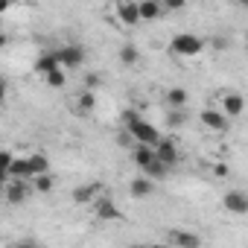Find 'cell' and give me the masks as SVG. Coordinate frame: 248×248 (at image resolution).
<instances>
[{"instance_id":"4","label":"cell","mask_w":248,"mask_h":248,"mask_svg":"<svg viewBox=\"0 0 248 248\" xmlns=\"http://www.w3.org/2000/svg\"><path fill=\"white\" fill-rule=\"evenodd\" d=\"M114 15H117L120 24L135 27V24H140V3H132V0H120V3L114 6Z\"/></svg>"},{"instance_id":"19","label":"cell","mask_w":248,"mask_h":248,"mask_svg":"<svg viewBox=\"0 0 248 248\" xmlns=\"http://www.w3.org/2000/svg\"><path fill=\"white\" fill-rule=\"evenodd\" d=\"M149 193H152V178L143 175V178H135V181H132V196H135V199H146Z\"/></svg>"},{"instance_id":"24","label":"cell","mask_w":248,"mask_h":248,"mask_svg":"<svg viewBox=\"0 0 248 248\" xmlns=\"http://www.w3.org/2000/svg\"><path fill=\"white\" fill-rule=\"evenodd\" d=\"M184 120H187V117H184V111H175V108H172V111L167 114V126L178 129V126H184Z\"/></svg>"},{"instance_id":"17","label":"cell","mask_w":248,"mask_h":248,"mask_svg":"<svg viewBox=\"0 0 248 248\" xmlns=\"http://www.w3.org/2000/svg\"><path fill=\"white\" fill-rule=\"evenodd\" d=\"M27 158H30V167H32V178H38V175H50V161H47V155L35 152V155H27Z\"/></svg>"},{"instance_id":"20","label":"cell","mask_w":248,"mask_h":248,"mask_svg":"<svg viewBox=\"0 0 248 248\" xmlns=\"http://www.w3.org/2000/svg\"><path fill=\"white\" fill-rule=\"evenodd\" d=\"M76 105H79V111H93L96 108V93L93 91H82L79 99H76Z\"/></svg>"},{"instance_id":"21","label":"cell","mask_w":248,"mask_h":248,"mask_svg":"<svg viewBox=\"0 0 248 248\" xmlns=\"http://www.w3.org/2000/svg\"><path fill=\"white\" fill-rule=\"evenodd\" d=\"M32 190H35V193H50V190H53V175H38V178H32Z\"/></svg>"},{"instance_id":"9","label":"cell","mask_w":248,"mask_h":248,"mask_svg":"<svg viewBox=\"0 0 248 248\" xmlns=\"http://www.w3.org/2000/svg\"><path fill=\"white\" fill-rule=\"evenodd\" d=\"M199 120H202V126L210 129V132H225L228 129V117L222 111H216V108H204L199 114Z\"/></svg>"},{"instance_id":"14","label":"cell","mask_w":248,"mask_h":248,"mask_svg":"<svg viewBox=\"0 0 248 248\" xmlns=\"http://www.w3.org/2000/svg\"><path fill=\"white\" fill-rule=\"evenodd\" d=\"M164 96H167L170 108H175V111H184V108H187V102H190V93H187L184 88H170Z\"/></svg>"},{"instance_id":"7","label":"cell","mask_w":248,"mask_h":248,"mask_svg":"<svg viewBox=\"0 0 248 248\" xmlns=\"http://www.w3.org/2000/svg\"><path fill=\"white\" fill-rule=\"evenodd\" d=\"M242 111H245V96H242V93H236V91L222 93V114H225L228 120L242 117Z\"/></svg>"},{"instance_id":"1","label":"cell","mask_w":248,"mask_h":248,"mask_svg":"<svg viewBox=\"0 0 248 248\" xmlns=\"http://www.w3.org/2000/svg\"><path fill=\"white\" fill-rule=\"evenodd\" d=\"M123 120H126V135L132 138V140H138V143H143V146H158L164 138H161V132L152 126V123H146L143 117H138L135 111H126L123 114Z\"/></svg>"},{"instance_id":"11","label":"cell","mask_w":248,"mask_h":248,"mask_svg":"<svg viewBox=\"0 0 248 248\" xmlns=\"http://www.w3.org/2000/svg\"><path fill=\"white\" fill-rule=\"evenodd\" d=\"M155 152H158V161H161V164H167V167H175V164H178V146H175V140L164 138V140L155 146Z\"/></svg>"},{"instance_id":"16","label":"cell","mask_w":248,"mask_h":248,"mask_svg":"<svg viewBox=\"0 0 248 248\" xmlns=\"http://www.w3.org/2000/svg\"><path fill=\"white\" fill-rule=\"evenodd\" d=\"M167 9L161 3H155V0H140V21H158Z\"/></svg>"},{"instance_id":"3","label":"cell","mask_w":248,"mask_h":248,"mask_svg":"<svg viewBox=\"0 0 248 248\" xmlns=\"http://www.w3.org/2000/svg\"><path fill=\"white\" fill-rule=\"evenodd\" d=\"M56 59H59L62 70H76V67L85 64V47H79V44H64V47L56 50Z\"/></svg>"},{"instance_id":"10","label":"cell","mask_w":248,"mask_h":248,"mask_svg":"<svg viewBox=\"0 0 248 248\" xmlns=\"http://www.w3.org/2000/svg\"><path fill=\"white\" fill-rule=\"evenodd\" d=\"M99 196H102V184H96V181H93V184H82V187L73 190V202H76V204H91V207H93V202H96Z\"/></svg>"},{"instance_id":"2","label":"cell","mask_w":248,"mask_h":248,"mask_svg":"<svg viewBox=\"0 0 248 248\" xmlns=\"http://www.w3.org/2000/svg\"><path fill=\"white\" fill-rule=\"evenodd\" d=\"M170 50H172L175 56H181V59H193V56H199V53L204 50V41H202L199 35H193V32H178V35L170 41Z\"/></svg>"},{"instance_id":"12","label":"cell","mask_w":248,"mask_h":248,"mask_svg":"<svg viewBox=\"0 0 248 248\" xmlns=\"http://www.w3.org/2000/svg\"><path fill=\"white\" fill-rule=\"evenodd\" d=\"M135 161H138V167H140V170L152 167V164L158 161V152H155V146H143V143H135Z\"/></svg>"},{"instance_id":"29","label":"cell","mask_w":248,"mask_h":248,"mask_svg":"<svg viewBox=\"0 0 248 248\" xmlns=\"http://www.w3.org/2000/svg\"><path fill=\"white\" fill-rule=\"evenodd\" d=\"M132 248H146V245H132Z\"/></svg>"},{"instance_id":"18","label":"cell","mask_w":248,"mask_h":248,"mask_svg":"<svg viewBox=\"0 0 248 248\" xmlns=\"http://www.w3.org/2000/svg\"><path fill=\"white\" fill-rule=\"evenodd\" d=\"M120 62L126 64V67L138 64V62H140V50H138L135 44H126V47H120Z\"/></svg>"},{"instance_id":"28","label":"cell","mask_w":248,"mask_h":248,"mask_svg":"<svg viewBox=\"0 0 248 248\" xmlns=\"http://www.w3.org/2000/svg\"><path fill=\"white\" fill-rule=\"evenodd\" d=\"M181 6H184V3H178V0H170V3H167L164 9H181Z\"/></svg>"},{"instance_id":"5","label":"cell","mask_w":248,"mask_h":248,"mask_svg":"<svg viewBox=\"0 0 248 248\" xmlns=\"http://www.w3.org/2000/svg\"><path fill=\"white\" fill-rule=\"evenodd\" d=\"M32 193V184L30 181H21V178H9L6 184V202L9 204H24Z\"/></svg>"},{"instance_id":"8","label":"cell","mask_w":248,"mask_h":248,"mask_svg":"<svg viewBox=\"0 0 248 248\" xmlns=\"http://www.w3.org/2000/svg\"><path fill=\"white\" fill-rule=\"evenodd\" d=\"M222 204H225L228 213H236V216H245L248 213V196L239 193V190H228L225 199H222Z\"/></svg>"},{"instance_id":"6","label":"cell","mask_w":248,"mask_h":248,"mask_svg":"<svg viewBox=\"0 0 248 248\" xmlns=\"http://www.w3.org/2000/svg\"><path fill=\"white\" fill-rule=\"evenodd\" d=\"M93 216L102 219V222H117L120 219V207H117V202L111 196H99L93 202Z\"/></svg>"},{"instance_id":"23","label":"cell","mask_w":248,"mask_h":248,"mask_svg":"<svg viewBox=\"0 0 248 248\" xmlns=\"http://www.w3.org/2000/svg\"><path fill=\"white\" fill-rule=\"evenodd\" d=\"M167 170H170L167 164H161V161H155V164H152V167H146L143 172H146V178H152V181H155V178H164V175H167Z\"/></svg>"},{"instance_id":"27","label":"cell","mask_w":248,"mask_h":248,"mask_svg":"<svg viewBox=\"0 0 248 248\" xmlns=\"http://www.w3.org/2000/svg\"><path fill=\"white\" fill-rule=\"evenodd\" d=\"M15 248H41V245H38L35 239H21V242H18Z\"/></svg>"},{"instance_id":"15","label":"cell","mask_w":248,"mask_h":248,"mask_svg":"<svg viewBox=\"0 0 248 248\" xmlns=\"http://www.w3.org/2000/svg\"><path fill=\"white\" fill-rule=\"evenodd\" d=\"M35 70H38L41 76H50L53 70H62V64H59L56 53H44V56H38V62H35Z\"/></svg>"},{"instance_id":"25","label":"cell","mask_w":248,"mask_h":248,"mask_svg":"<svg viewBox=\"0 0 248 248\" xmlns=\"http://www.w3.org/2000/svg\"><path fill=\"white\" fill-rule=\"evenodd\" d=\"M15 164V155H12V149H3V152H0V167H3V170H9Z\"/></svg>"},{"instance_id":"22","label":"cell","mask_w":248,"mask_h":248,"mask_svg":"<svg viewBox=\"0 0 248 248\" xmlns=\"http://www.w3.org/2000/svg\"><path fill=\"white\" fill-rule=\"evenodd\" d=\"M44 82H47L50 88H64V82H67V73H64V70H53L50 76H44Z\"/></svg>"},{"instance_id":"13","label":"cell","mask_w":248,"mask_h":248,"mask_svg":"<svg viewBox=\"0 0 248 248\" xmlns=\"http://www.w3.org/2000/svg\"><path fill=\"white\" fill-rule=\"evenodd\" d=\"M172 242L175 248H202V239L193 231H172Z\"/></svg>"},{"instance_id":"26","label":"cell","mask_w":248,"mask_h":248,"mask_svg":"<svg viewBox=\"0 0 248 248\" xmlns=\"http://www.w3.org/2000/svg\"><path fill=\"white\" fill-rule=\"evenodd\" d=\"M99 88V76L96 73H88L85 76V91H96Z\"/></svg>"},{"instance_id":"30","label":"cell","mask_w":248,"mask_h":248,"mask_svg":"<svg viewBox=\"0 0 248 248\" xmlns=\"http://www.w3.org/2000/svg\"><path fill=\"white\" fill-rule=\"evenodd\" d=\"M245 50H248V41H245Z\"/></svg>"}]
</instances>
